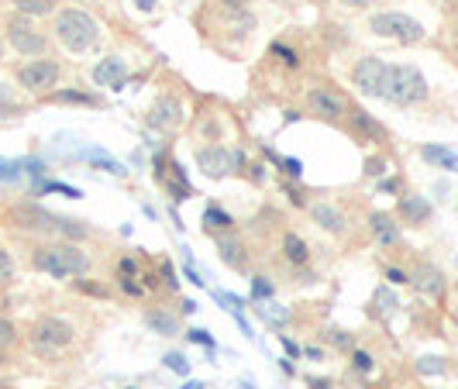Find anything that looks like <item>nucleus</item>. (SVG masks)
Returning a JSON list of instances; mask_svg holds the SVG:
<instances>
[{"label":"nucleus","instance_id":"nucleus-33","mask_svg":"<svg viewBox=\"0 0 458 389\" xmlns=\"http://www.w3.org/2000/svg\"><path fill=\"white\" fill-rule=\"evenodd\" d=\"M351 362H355V368H358V372H369V368H372V355H369V352H355V355H351Z\"/></svg>","mask_w":458,"mask_h":389},{"label":"nucleus","instance_id":"nucleus-41","mask_svg":"<svg viewBox=\"0 0 458 389\" xmlns=\"http://www.w3.org/2000/svg\"><path fill=\"white\" fill-rule=\"evenodd\" d=\"M121 286H124V293H131V296H141V286L131 283V279H121Z\"/></svg>","mask_w":458,"mask_h":389},{"label":"nucleus","instance_id":"nucleus-31","mask_svg":"<svg viewBox=\"0 0 458 389\" xmlns=\"http://www.w3.org/2000/svg\"><path fill=\"white\" fill-rule=\"evenodd\" d=\"M272 52H276V55H283V62H286V66H297V62H300V55L293 52V49H286V45H279V42L272 45Z\"/></svg>","mask_w":458,"mask_h":389},{"label":"nucleus","instance_id":"nucleus-46","mask_svg":"<svg viewBox=\"0 0 458 389\" xmlns=\"http://www.w3.org/2000/svg\"><path fill=\"white\" fill-rule=\"evenodd\" d=\"M138 7H141V11H152V7H155V0H135Z\"/></svg>","mask_w":458,"mask_h":389},{"label":"nucleus","instance_id":"nucleus-21","mask_svg":"<svg viewBox=\"0 0 458 389\" xmlns=\"http://www.w3.org/2000/svg\"><path fill=\"white\" fill-rule=\"evenodd\" d=\"M283 252H286V259L293 262V265H303V262L310 259V252H307V241H303L300 234H293V231L283 238Z\"/></svg>","mask_w":458,"mask_h":389},{"label":"nucleus","instance_id":"nucleus-35","mask_svg":"<svg viewBox=\"0 0 458 389\" xmlns=\"http://www.w3.org/2000/svg\"><path fill=\"white\" fill-rule=\"evenodd\" d=\"M252 289H255V296H272V283L266 279V276H255Z\"/></svg>","mask_w":458,"mask_h":389},{"label":"nucleus","instance_id":"nucleus-26","mask_svg":"<svg viewBox=\"0 0 458 389\" xmlns=\"http://www.w3.org/2000/svg\"><path fill=\"white\" fill-rule=\"evenodd\" d=\"M162 362H165V368H172V372H180V376H187V372H189V362L180 355V352H169Z\"/></svg>","mask_w":458,"mask_h":389},{"label":"nucleus","instance_id":"nucleus-10","mask_svg":"<svg viewBox=\"0 0 458 389\" xmlns=\"http://www.w3.org/2000/svg\"><path fill=\"white\" fill-rule=\"evenodd\" d=\"M11 217L18 221V228H28V231H52L55 221L52 214L45 207H38V204H18V207L11 210Z\"/></svg>","mask_w":458,"mask_h":389},{"label":"nucleus","instance_id":"nucleus-17","mask_svg":"<svg viewBox=\"0 0 458 389\" xmlns=\"http://www.w3.org/2000/svg\"><path fill=\"white\" fill-rule=\"evenodd\" d=\"M351 124H355L358 134H365L369 141H382V138H386V128L379 124L372 114H365V110H355V114H351Z\"/></svg>","mask_w":458,"mask_h":389},{"label":"nucleus","instance_id":"nucleus-32","mask_svg":"<svg viewBox=\"0 0 458 389\" xmlns=\"http://www.w3.org/2000/svg\"><path fill=\"white\" fill-rule=\"evenodd\" d=\"M59 231H66V234H73V238H83L86 234V228H83L80 221H62V224H55Z\"/></svg>","mask_w":458,"mask_h":389},{"label":"nucleus","instance_id":"nucleus-48","mask_svg":"<svg viewBox=\"0 0 458 389\" xmlns=\"http://www.w3.org/2000/svg\"><path fill=\"white\" fill-rule=\"evenodd\" d=\"M183 389H204V386H200V383H187V386H183Z\"/></svg>","mask_w":458,"mask_h":389},{"label":"nucleus","instance_id":"nucleus-3","mask_svg":"<svg viewBox=\"0 0 458 389\" xmlns=\"http://www.w3.org/2000/svg\"><path fill=\"white\" fill-rule=\"evenodd\" d=\"M382 97H386L389 104H400V107L421 104V100L428 97V79L421 76L417 66H389Z\"/></svg>","mask_w":458,"mask_h":389},{"label":"nucleus","instance_id":"nucleus-6","mask_svg":"<svg viewBox=\"0 0 458 389\" xmlns=\"http://www.w3.org/2000/svg\"><path fill=\"white\" fill-rule=\"evenodd\" d=\"M386 76H389V66H386L382 59H376V55L362 59V62L351 69V79H355L358 93H365V97H382V90H386Z\"/></svg>","mask_w":458,"mask_h":389},{"label":"nucleus","instance_id":"nucleus-43","mask_svg":"<svg viewBox=\"0 0 458 389\" xmlns=\"http://www.w3.org/2000/svg\"><path fill=\"white\" fill-rule=\"evenodd\" d=\"M341 4H345V7H369L372 0H341Z\"/></svg>","mask_w":458,"mask_h":389},{"label":"nucleus","instance_id":"nucleus-8","mask_svg":"<svg viewBox=\"0 0 458 389\" xmlns=\"http://www.w3.org/2000/svg\"><path fill=\"white\" fill-rule=\"evenodd\" d=\"M18 79L31 93H45V90H52L55 83H59V66H55L52 59H35V62H25L18 69Z\"/></svg>","mask_w":458,"mask_h":389},{"label":"nucleus","instance_id":"nucleus-15","mask_svg":"<svg viewBox=\"0 0 458 389\" xmlns=\"http://www.w3.org/2000/svg\"><path fill=\"white\" fill-rule=\"evenodd\" d=\"M310 214H314V221H317L321 228H327L331 234L345 231V217H341V210H338V207H331V204H314V207H310Z\"/></svg>","mask_w":458,"mask_h":389},{"label":"nucleus","instance_id":"nucleus-38","mask_svg":"<svg viewBox=\"0 0 458 389\" xmlns=\"http://www.w3.org/2000/svg\"><path fill=\"white\" fill-rule=\"evenodd\" d=\"M386 279H389V283H410V276L400 272V269H386Z\"/></svg>","mask_w":458,"mask_h":389},{"label":"nucleus","instance_id":"nucleus-20","mask_svg":"<svg viewBox=\"0 0 458 389\" xmlns=\"http://www.w3.org/2000/svg\"><path fill=\"white\" fill-rule=\"evenodd\" d=\"M421 156L428 158V162H434V166H445L448 173H458V156L448 152V149H441V145H424Z\"/></svg>","mask_w":458,"mask_h":389},{"label":"nucleus","instance_id":"nucleus-2","mask_svg":"<svg viewBox=\"0 0 458 389\" xmlns=\"http://www.w3.org/2000/svg\"><path fill=\"white\" fill-rule=\"evenodd\" d=\"M97 35H100V28L97 21L80 11V7H69V11H62L59 18H55V38L69 49V52H86L93 42H97Z\"/></svg>","mask_w":458,"mask_h":389},{"label":"nucleus","instance_id":"nucleus-45","mask_svg":"<svg viewBox=\"0 0 458 389\" xmlns=\"http://www.w3.org/2000/svg\"><path fill=\"white\" fill-rule=\"evenodd\" d=\"M283 344H286V352H290V355H300V348L290 341V337H283Z\"/></svg>","mask_w":458,"mask_h":389},{"label":"nucleus","instance_id":"nucleus-4","mask_svg":"<svg viewBox=\"0 0 458 389\" xmlns=\"http://www.w3.org/2000/svg\"><path fill=\"white\" fill-rule=\"evenodd\" d=\"M369 28H372V35H379V38H393V42H404V45L424 38V25L413 21L410 14H400V11H382V14H376L369 21Z\"/></svg>","mask_w":458,"mask_h":389},{"label":"nucleus","instance_id":"nucleus-30","mask_svg":"<svg viewBox=\"0 0 458 389\" xmlns=\"http://www.w3.org/2000/svg\"><path fill=\"white\" fill-rule=\"evenodd\" d=\"M11 276H14V262H11V255L0 248V283H7Z\"/></svg>","mask_w":458,"mask_h":389},{"label":"nucleus","instance_id":"nucleus-24","mask_svg":"<svg viewBox=\"0 0 458 389\" xmlns=\"http://www.w3.org/2000/svg\"><path fill=\"white\" fill-rule=\"evenodd\" d=\"M11 4H18V11H25L28 18H31V14H49V11H52V0H11Z\"/></svg>","mask_w":458,"mask_h":389},{"label":"nucleus","instance_id":"nucleus-40","mask_svg":"<svg viewBox=\"0 0 458 389\" xmlns=\"http://www.w3.org/2000/svg\"><path fill=\"white\" fill-rule=\"evenodd\" d=\"M365 173H372V176L386 173V162H382V158H369V169H365Z\"/></svg>","mask_w":458,"mask_h":389},{"label":"nucleus","instance_id":"nucleus-37","mask_svg":"<svg viewBox=\"0 0 458 389\" xmlns=\"http://www.w3.org/2000/svg\"><path fill=\"white\" fill-rule=\"evenodd\" d=\"M376 303H379V307H382V310H386V313H389V310H393V307H397V300H393V296H389L386 289H379V293H376Z\"/></svg>","mask_w":458,"mask_h":389},{"label":"nucleus","instance_id":"nucleus-25","mask_svg":"<svg viewBox=\"0 0 458 389\" xmlns=\"http://www.w3.org/2000/svg\"><path fill=\"white\" fill-rule=\"evenodd\" d=\"M204 221H207V228H231V217H228L221 207H207Z\"/></svg>","mask_w":458,"mask_h":389},{"label":"nucleus","instance_id":"nucleus-13","mask_svg":"<svg viewBox=\"0 0 458 389\" xmlns=\"http://www.w3.org/2000/svg\"><path fill=\"white\" fill-rule=\"evenodd\" d=\"M217 255H221L224 265H231V269H245V262H248L245 245L235 234H221V238H217Z\"/></svg>","mask_w":458,"mask_h":389},{"label":"nucleus","instance_id":"nucleus-19","mask_svg":"<svg viewBox=\"0 0 458 389\" xmlns=\"http://www.w3.org/2000/svg\"><path fill=\"white\" fill-rule=\"evenodd\" d=\"M152 124H155V128H169V124H180V104H176L172 97H162L159 104H155Z\"/></svg>","mask_w":458,"mask_h":389},{"label":"nucleus","instance_id":"nucleus-16","mask_svg":"<svg viewBox=\"0 0 458 389\" xmlns=\"http://www.w3.org/2000/svg\"><path fill=\"white\" fill-rule=\"evenodd\" d=\"M369 224H372V234H376L382 245H397L400 241V228H397V221L389 214H372Z\"/></svg>","mask_w":458,"mask_h":389},{"label":"nucleus","instance_id":"nucleus-12","mask_svg":"<svg viewBox=\"0 0 458 389\" xmlns=\"http://www.w3.org/2000/svg\"><path fill=\"white\" fill-rule=\"evenodd\" d=\"M124 76H128V69H124V59H117V55L104 59V62L93 69L97 86H110V90H124Z\"/></svg>","mask_w":458,"mask_h":389},{"label":"nucleus","instance_id":"nucleus-47","mask_svg":"<svg viewBox=\"0 0 458 389\" xmlns=\"http://www.w3.org/2000/svg\"><path fill=\"white\" fill-rule=\"evenodd\" d=\"M221 4H228V7H242V4H248V0H221Z\"/></svg>","mask_w":458,"mask_h":389},{"label":"nucleus","instance_id":"nucleus-27","mask_svg":"<svg viewBox=\"0 0 458 389\" xmlns=\"http://www.w3.org/2000/svg\"><path fill=\"white\" fill-rule=\"evenodd\" d=\"M417 368H421L424 376H434V372L441 376V372H445V359H434V355H428V359H421V362H417Z\"/></svg>","mask_w":458,"mask_h":389},{"label":"nucleus","instance_id":"nucleus-34","mask_svg":"<svg viewBox=\"0 0 458 389\" xmlns=\"http://www.w3.org/2000/svg\"><path fill=\"white\" fill-rule=\"evenodd\" d=\"M117 269H121V279H135V276H138V262L135 259H121V265H117Z\"/></svg>","mask_w":458,"mask_h":389},{"label":"nucleus","instance_id":"nucleus-18","mask_svg":"<svg viewBox=\"0 0 458 389\" xmlns=\"http://www.w3.org/2000/svg\"><path fill=\"white\" fill-rule=\"evenodd\" d=\"M400 214H404L410 224H424V221L431 217V204H428L424 197H404V200H400Z\"/></svg>","mask_w":458,"mask_h":389},{"label":"nucleus","instance_id":"nucleus-22","mask_svg":"<svg viewBox=\"0 0 458 389\" xmlns=\"http://www.w3.org/2000/svg\"><path fill=\"white\" fill-rule=\"evenodd\" d=\"M148 327L152 331H159V335H165V337H172V335H180V320L172 317V313H159V310H152L148 317Z\"/></svg>","mask_w":458,"mask_h":389},{"label":"nucleus","instance_id":"nucleus-1","mask_svg":"<svg viewBox=\"0 0 458 389\" xmlns=\"http://www.w3.org/2000/svg\"><path fill=\"white\" fill-rule=\"evenodd\" d=\"M35 269H42L52 279H69V276H83L90 269V259L76 245H49L35 252Z\"/></svg>","mask_w":458,"mask_h":389},{"label":"nucleus","instance_id":"nucleus-14","mask_svg":"<svg viewBox=\"0 0 458 389\" xmlns=\"http://www.w3.org/2000/svg\"><path fill=\"white\" fill-rule=\"evenodd\" d=\"M410 283L417 286L421 293H428V296H441V293H445V276H441V269H434V265H421V269L410 276Z\"/></svg>","mask_w":458,"mask_h":389},{"label":"nucleus","instance_id":"nucleus-39","mask_svg":"<svg viewBox=\"0 0 458 389\" xmlns=\"http://www.w3.org/2000/svg\"><path fill=\"white\" fill-rule=\"evenodd\" d=\"M283 169H286L290 176H300V173H303V166H300L297 158H283Z\"/></svg>","mask_w":458,"mask_h":389},{"label":"nucleus","instance_id":"nucleus-36","mask_svg":"<svg viewBox=\"0 0 458 389\" xmlns=\"http://www.w3.org/2000/svg\"><path fill=\"white\" fill-rule=\"evenodd\" d=\"M189 341H196V344H204V348H214V337L207 335V331H200V327L189 331Z\"/></svg>","mask_w":458,"mask_h":389},{"label":"nucleus","instance_id":"nucleus-11","mask_svg":"<svg viewBox=\"0 0 458 389\" xmlns=\"http://www.w3.org/2000/svg\"><path fill=\"white\" fill-rule=\"evenodd\" d=\"M196 162H200V169L207 173V176H228L231 169H235V162H231V152L228 149H221V145H207V149H200L196 152Z\"/></svg>","mask_w":458,"mask_h":389},{"label":"nucleus","instance_id":"nucleus-5","mask_svg":"<svg viewBox=\"0 0 458 389\" xmlns=\"http://www.w3.org/2000/svg\"><path fill=\"white\" fill-rule=\"evenodd\" d=\"M73 324L69 320H62V317H42L38 324H35V331H31V341H35V348L42 352V355H52L59 348H66V344H73Z\"/></svg>","mask_w":458,"mask_h":389},{"label":"nucleus","instance_id":"nucleus-23","mask_svg":"<svg viewBox=\"0 0 458 389\" xmlns=\"http://www.w3.org/2000/svg\"><path fill=\"white\" fill-rule=\"evenodd\" d=\"M52 100H59V104H86V107L97 104L93 93H80V90H59V93H52Z\"/></svg>","mask_w":458,"mask_h":389},{"label":"nucleus","instance_id":"nucleus-49","mask_svg":"<svg viewBox=\"0 0 458 389\" xmlns=\"http://www.w3.org/2000/svg\"><path fill=\"white\" fill-rule=\"evenodd\" d=\"M4 362H7V359H4V348H0V368H4Z\"/></svg>","mask_w":458,"mask_h":389},{"label":"nucleus","instance_id":"nucleus-28","mask_svg":"<svg viewBox=\"0 0 458 389\" xmlns=\"http://www.w3.org/2000/svg\"><path fill=\"white\" fill-rule=\"evenodd\" d=\"M165 186H169V193H172L176 200H187V197H193V186H189V182H183V180H169Z\"/></svg>","mask_w":458,"mask_h":389},{"label":"nucleus","instance_id":"nucleus-9","mask_svg":"<svg viewBox=\"0 0 458 389\" xmlns=\"http://www.w3.org/2000/svg\"><path fill=\"white\" fill-rule=\"evenodd\" d=\"M307 104H310V110L317 117H327V121H338L345 114V97L338 90H331V86H314L310 97H307Z\"/></svg>","mask_w":458,"mask_h":389},{"label":"nucleus","instance_id":"nucleus-44","mask_svg":"<svg viewBox=\"0 0 458 389\" xmlns=\"http://www.w3.org/2000/svg\"><path fill=\"white\" fill-rule=\"evenodd\" d=\"M310 389H331V383L327 379H310Z\"/></svg>","mask_w":458,"mask_h":389},{"label":"nucleus","instance_id":"nucleus-29","mask_svg":"<svg viewBox=\"0 0 458 389\" xmlns=\"http://www.w3.org/2000/svg\"><path fill=\"white\" fill-rule=\"evenodd\" d=\"M14 335H18V331H14V324H11L7 317H0V348H7V344L14 341Z\"/></svg>","mask_w":458,"mask_h":389},{"label":"nucleus","instance_id":"nucleus-7","mask_svg":"<svg viewBox=\"0 0 458 389\" xmlns=\"http://www.w3.org/2000/svg\"><path fill=\"white\" fill-rule=\"evenodd\" d=\"M7 38H11V45L18 49L21 55H28V59H35V55H45V35L42 31H35V25L25 18H14L11 25H7Z\"/></svg>","mask_w":458,"mask_h":389},{"label":"nucleus","instance_id":"nucleus-42","mask_svg":"<svg viewBox=\"0 0 458 389\" xmlns=\"http://www.w3.org/2000/svg\"><path fill=\"white\" fill-rule=\"evenodd\" d=\"M334 344L338 348H351V337H345V331H334Z\"/></svg>","mask_w":458,"mask_h":389}]
</instances>
